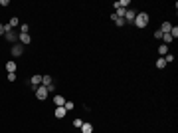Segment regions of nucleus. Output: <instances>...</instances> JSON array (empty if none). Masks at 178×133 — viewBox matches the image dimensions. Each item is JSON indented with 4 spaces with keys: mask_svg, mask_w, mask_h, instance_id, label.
I'll list each match as a JSON object with an SVG mask.
<instances>
[{
    "mask_svg": "<svg viewBox=\"0 0 178 133\" xmlns=\"http://www.w3.org/2000/svg\"><path fill=\"white\" fill-rule=\"evenodd\" d=\"M36 97L40 101H44L46 97H48V88H44V86H38L36 88Z\"/></svg>",
    "mask_w": 178,
    "mask_h": 133,
    "instance_id": "nucleus-2",
    "label": "nucleus"
},
{
    "mask_svg": "<svg viewBox=\"0 0 178 133\" xmlns=\"http://www.w3.org/2000/svg\"><path fill=\"white\" fill-rule=\"evenodd\" d=\"M79 129H81V133H93V125H91V123H85V121H83V125H81Z\"/></svg>",
    "mask_w": 178,
    "mask_h": 133,
    "instance_id": "nucleus-11",
    "label": "nucleus"
},
{
    "mask_svg": "<svg viewBox=\"0 0 178 133\" xmlns=\"http://www.w3.org/2000/svg\"><path fill=\"white\" fill-rule=\"evenodd\" d=\"M4 38H6L10 44H16V40H18V36H16V32H14V30H8V32H4Z\"/></svg>",
    "mask_w": 178,
    "mask_h": 133,
    "instance_id": "nucleus-4",
    "label": "nucleus"
},
{
    "mask_svg": "<svg viewBox=\"0 0 178 133\" xmlns=\"http://www.w3.org/2000/svg\"><path fill=\"white\" fill-rule=\"evenodd\" d=\"M113 6H115V10H117V8H129L131 2H129V0H119V2H115Z\"/></svg>",
    "mask_w": 178,
    "mask_h": 133,
    "instance_id": "nucleus-9",
    "label": "nucleus"
},
{
    "mask_svg": "<svg viewBox=\"0 0 178 133\" xmlns=\"http://www.w3.org/2000/svg\"><path fill=\"white\" fill-rule=\"evenodd\" d=\"M166 54H168V46H166V44H162L160 48H158V56H160V58H164Z\"/></svg>",
    "mask_w": 178,
    "mask_h": 133,
    "instance_id": "nucleus-15",
    "label": "nucleus"
},
{
    "mask_svg": "<svg viewBox=\"0 0 178 133\" xmlns=\"http://www.w3.org/2000/svg\"><path fill=\"white\" fill-rule=\"evenodd\" d=\"M42 84V76L40 74H36V76H32V79H30V86H32V89L36 91V88Z\"/></svg>",
    "mask_w": 178,
    "mask_h": 133,
    "instance_id": "nucleus-5",
    "label": "nucleus"
},
{
    "mask_svg": "<svg viewBox=\"0 0 178 133\" xmlns=\"http://www.w3.org/2000/svg\"><path fill=\"white\" fill-rule=\"evenodd\" d=\"M63 107H66V111H71L73 107H75V105H73L71 101H66V105H63Z\"/></svg>",
    "mask_w": 178,
    "mask_h": 133,
    "instance_id": "nucleus-23",
    "label": "nucleus"
},
{
    "mask_svg": "<svg viewBox=\"0 0 178 133\" xmlns=\"http://www.w3.org/2000/svg\"><path fill=\"white\" fill-rule=\"evenodd\" d=\"M66 107H56V117L57 119H63V117H66Z\"/></svg>",
    "mask_w": 178,
    "mask_h": 133,
    "instance_id": "nucleus-12",
    "label": "nucleus"
},
{
    "mask_svg": "<svg viewBox=\"0 0 178 133\" xmlns=\"http://www.w3.org/2000/svg\"><path fill=\"white\" fill-rule=\"evenodd\" d=\"M148 20H150V18H148V14H146V12H137L133 24L137 26V28H146V26H148Z\"/></svg>",
    "mask_w": 178,
    "mask_h": 133,
    "instance_id": "nucleus-1",
    "label": "nucleus"
},
{
    "mask_svg": "<svg viewBox=\"0 0 178 133\" xmlns=\"http://www.w3.org/2000/svg\"><path fill=\"white\" fill-rule=\"evenodd\" d=\"M18 40H20V44H30L32 42V36L30 34H18Z\"/></svg>",
    "mask_w": 178,
    "mask_h": 133,
    "instance_id": "nucleus-6",
    "label": "nucleus"
},
{
    "mask_svg": "<svg viewBox=\"0 0 178 133\" xmlns=\"http://www.w3.org/2000/svg\"><path fill=\"white\" fill-rule=\"evenodd\" d=\"M12 26V30H14V28H16V26H20V20H18V18H16V16H14V18H12L10 22H8Z\"/></svg>",
    "mask_w": 178,
    "mask_h": 133,
    "instance_id": "nucleus-19",
    "label": "nucleus"
},
{
    "mask_svg": "<svg viewBox=\"0 0 178 133\" xmlns=\"http://www.w3.org/2000/svg\"><path fill=\"white\" fill-rule=\"evenodd\" d=\"M127 10H129V8H117V10H115V14H117L119 18H125V14H127Z\"/></svg>",
    "mask_w": 178,
    "mask_h": 133,
    "instance_id": "nucleus-18",
    "label": "nucleus"
},
{
    "mask_svg": "<svg viewBox=\"0 0 178 133\" xmlns=\"http://www.w3.org/2000/svg\"><path fill=\"white\" fill-rule=\"evenodd\" d=\"M162 42H164V44H170V42H174V38H172V36H170V34H162Z\"/></svg>",
    "mask_w": 178,
    "mask_h": 133,
    "instance_id": "nucleus-17",
    "label": "nucleus"
},
{
    "mask_svg": "<svg viewBox=\"0 0 178 133\" xmlns=\"http://www.w3.org/2000/svg\"><path fill=\"white\" fill-rule=\"evenodd\" d=\"M164 62H166V64H172V62H174V56H172V54H166V56H164Z\"/></svg>",
    "mask_w": 178,
    "mask_h": 133,
    "instance_id": "nucleus-22",
    "label": "nucleus"
},
{
    "mask_svg": "<svg viewBox=\"0 0 178 133\" xmlns=\"http://www.w3.org/2000/svg\"><path fill=\"white\" fill-rule=\"evenodd\" d=\"M6 70H8V74H16V62L10 60V62L6 64Z\"/></svg>",
    "mask_w": 178,
    "mask_h": 133,
    "instance_id": "nucleus-13",
    "label": "nucleus"
},
{
    "mask_svg": "<svg viewBox=\"0 0 178 133\" xmlns=\"http://www.w3.org/2000/svg\"><path fill=\"white\" fill-rule=\"evenodd\" d=\"M10 54L14 56V58H20V56L24 54V46L18 44V42H16V44H12V52H10Z\"/></svg>",
    "mask_w": 178,
    "mask_h": 133,
    "instance_id": "nucleus-3",
    "label": "nucleus"
},
{
    "mask_svg": "<svg viewBox=\"0 0 178 133\" xmlns=\"http://www.w3.org/2000/svg\"><path fill=\"white\" fill-rule=\"evenodd\" d=\"M111 20L115 22V26H125V24H127V22H125V18H119V16H117L115 12L111 14Z\"/></svg>",
    "mask_w": 178,
    "mask_h": 133,
    "instance_id": "nucleus-8",
    "label": "nucleus"
},
{
    "mask_svg": "<svg viewBox=\"0 0 178 133\" xmlns=\"http://www.w3.org/2000/svg\"><path fill=\"white\" fill-rule=\"evenodd\" d=\"M54 103H56V107H63V105H66L63 95H54Z\"/></svg>",
    "mask_w": 178,
    "mask_h": 133,
    "instance_id": "nucleus-10",
    "label": "nucleus"
},
{
    "mask_svg": "<svg viewBox=\"0 0 178 133\" xmlns=\"http://www.w3.org/2000/svg\"><path fill=\"white\" fill-rule=\"evenodd\" d=\"M170 28H172V24H170V22H162L160 32H162V34H170Z\"/></svg>",
    "mask_w": 178,
    "mask_h": 133,
    "instance_id": "nucleus-14",
    "label": "nucleus"
},
{
    "mask_svg": "<svg viewBox=\"0 0 178 133\" xmlns=\"http://www.w3.org/2000/svg\"><path fill=\"white\" fill-rule=\"evenodd\" d=\"M135 16H137V12L129 8V10H127V14H125V22H131V24H133V22H135Z\"/></svg>",
    "mask_w": 178,
    "mask_h": 133,
    "instance_id": "nucleus-7",
    "label": "nucleus"
},
{
    "mask_svg": "<svg viewBox=\"0 0 178 133\" xmlns=\"http://www.w3.org/2000/svg\"><path fill=\"white\" fill-rule=\"evenodd\" d=\"M156 68H158V70H164V68H166V62H164V58H158V60H156Z\"/></svg>",
    "mask_w": 178,
    "mask_h": 133,
    "instance_id": "nucleus-16",
    "label": "nucleus"
},
{
    "mask_svg": "<svg viewBox=\"0 0 178 133\" xmlns=\"http://www.w3.org/2000/svg\"><path fill=\"white\" fill-rule=\"evenodd\" d=\"M155 38H158V40H162V32H160V30H156V32H155Z\"/></svg>",
    "mask_w": 178,
    "mask_h": 133,
    "instance_id": "nucleus-24",
    "label": "nucleus"
},
{
    "mask_svg": "<svg viewBox=\"0 0 178 133\" xmlns=\"http://www.w3.org/2000/svg\"><path fill=\"white\" fill-rule=\"evenodd\" d=\"M30 32V26L28 24H20V34H28Z\"/></svg>",
    "mask_w": 178,
    "mask_h": 133,
    "instance_id": "nucleus-20",
    "label": "nucleus"
},
{
    "mask_svg": "<svg viewBox=\"0 0 178 133\" xmlns=\"http://www.w3.org/2000/svg\"><path fill=\"white\" fill-rule=\"evenodd\" d=\"M10 4V0H0V6H8Z\"/></svg>",
    "mask_w": 178,
    "mask_h": 133,
    "instance_id": "nucleus-26",
    "label": "nucleus"
},
{
    "mask_svg": "<svg viewBox=\"0 0 178 133\" xmlns=\"http://www.w3.org/2000/svg\"><path fill=\"white\" fill-rule=\"evenodd\" d=\"M81 125H83V119H81V117H75V119H73V127H81Z\"/></svg>",
    "mask_w": 178,
    "mask_h": 133,
    "instance_id": "nucleus-21",
    "label": "nucleus"
},
{
    "mask_svg": "<svg viewBox=\"0 0 178 133\" xmlns=\"http://www.w3.org/2000/svg\"><path fill=\"white\" fill-rule=\"evenodd\" d=\"M8 81H16V74H8Z\"/></svg>",
    "mask_w": 178,
    "mask_h": 133,
    "instance_id": "nucleus-25",
    "label": "nucleus"
},
{
    "mask_svg": "<svg viewBox=\"0 0 178 133\" xmlns=\"http://www.w3.org/2000/svg\"><path fill=\"white\" fill-rule=\"evenodd\" d=\"M0 36H4V24H0Z\"/></svg>",
    "mask_w": 178,
    "mask_h": 133,
    "instance_id": "nucleus-27",
    "label": "nucleus"
}]
</instances>
